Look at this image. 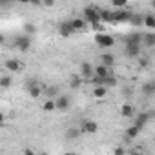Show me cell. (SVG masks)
<instances>
[{
	"label": "cell",
	"instance_id": "1",
	"mask_svg": "<svg viewBox=\"0 0 155 155\" xmlns=\"http://www.w3.org/2000/svg\"><path fill=\"white\" fill-rule=\"evenodd\" d=\"M101 13H102V11H101L99 8H95V6H90V8L84 9V17H86V20L91 22V24H99V22L102 20Z\"/></svg>",
	"mask_w": 155,
	"mask_h": 155
},
{
	"label": "cell",
	"instance_id": "2",
	"mask_svg": "<svg viewBox=\"0 0 155 155\" xmlns=\"http://www.w3.org/2000/svg\"><path fill=\"white\" fill-rule=\"evenodd\" d=\"M91 82L95 84V86H111V84H115V79L113 77H101V75H97L95 79H91Z\"/></svg>",
	"mask_w": 155,
	"mask_h": 155
},
{
	"label": "cell",
	"instance_id": "3",
	"mask_svg": "<svg viewBox=\"0 0 155 155\" xmlns=\"http://www.w3.org/2000/svg\"><path fill=\"white\" fill-rule=\"evenodd\" d=\"M29 44H31V40H29V37H18V38L15 40V46H17L18 49H22V51H26V49H29Z\"/></svg>",
	"mask_w": 155,
	"mask_h": 155
},
{
	"label": "cell",
	"instance_id": "4",
	"mask_svg": "<svg viewBox=\"0 0 155 155\" xmlns=\"http://www.w3.org/2000/svg\"><path fill=\"white\" fill-rule=\"evenodd\" d=\"M139 51H140V46L139 44H126V55L128 57H131V58H135V57H139Z\"/></svg>",
	"mask_w": 155,
	"mask_h": 155
},
{
	"label": "cell",
	"instance_id": "5",
	"mask_svg": "<svg viewBox=\"0 0 155 155\" xmlns=\"http://www.w3.org/2000/svg\"><path fill=\"white\" fill-rule=\"evenodd\" d=\"M58 29H60V33H62V35H71V33L75 31L73 20H71V22H62V24L58 26Z\"/></svg>",
	"mask_w": 155,
	"mask_h": 155
},
{
	"label": "cell",
	"instance_id": "6",
	"mask_svg": "<svg viewBox=\"0 0 155 155\" xmlns=\"http://www.w3.org/2000/svg\"><path fill=\"white\" fill-rule=\"evenodd\" d=\"M97 42H99L101 46H106V48L113 46V38H111L110 35H97Z\"/></svg>",
	"mask_w": 155,
	"mask_h": 155
},
{
	"label": "cell",
	"instance_id": "7",
	"mask_svg": "<svg viewBox=\"0 0 155 155\" xmlns=\"http://www.w3.org/2000/svg\"><path fill=\"white\" fill-rule=\"evenodd\" d=\"M6 68L9 69V71H20L22 69V64L18 62V60H6Z\"/></svg>",
	"mask_w": 155,
	"mask_h": 155
},
{
	"label": "cell",
	"instance_id": "8",
	"mask_svg": "<svg viewBox=\"0 0 155 155\" xmlns=\"http://www.w3.org/2000/svg\"><path fill=\"white\" fill-rule=\"evenodd\" d=\"M148 119H150V115H148V113H139V115H137V119H135V126L142 128V126L148 122Z\"/></svg>",
	"mask_w": 155,
	"mask_h": 155
},
{
	"label": "cell",
	"instance_id": "9",
	"mask_svg": "<svg viewBox=\"0 0 155 155\" xmlns=\"http://www.w3.org/2000/svg\"><path fill=\"white\" fill-rule=\"evenodd\" d=\"M142 42H144V46H148V48L155 46V33H146V35L142 37Z\"/></svg>",
	"mask_w": 155,
	"mask_h": 155
},
{
	"label": "cell",
	"instance_id": "10",
	"mask_svg": "<svg viewBox=\"0 0 155 155\" xmlns=\"http://www.w3.org/2000/svg\"><path fill=\"white\" fill-rule=\"evenodd\" d=\"M68 106H69V99L64 97V95H60V97L57 99V108H58V110H66Z\"/></svg>",
	"mask_w": 155,
	"mask_h": 155
},
{
	"label": "cell",
	"instance_id": "11",
	"mask_svg": "<svg viewBox=\"0 0 155 155\" xmlns=\"http://www.w3.org/2000/svg\"><path fill=\"white\" fill-rule=\"evenodd\" d=\"M139 131H140V128L133 124V126H131V128H130V130L126 131V142H130V139H133V137H137V133H139Z\"/></svg>",
	"mask_w": 155,
	"mask_h": 155
},
{
	"label": "cell",
	"instance_id": "12",
	"mask_svg": "<svg viewBox=\"0 0 155 155\" xmlns=\"http://www.w3.org/2000/svg\"><path fill=\"white\" fill-rule=\"evenodd\" d=\"M82 131H90V133H93V131H97V124H95L93 120H86V122L82 124Z\"/></svg>",
	"mask_w": 155,
	"mask_h": 155
},
{
	"label": "cell",
	"instance_id": "13",
	"mask_svg": "<svg viewBox=\"0 0 155 155\" xmlns=\"http://www.w3.org/2000/svg\"><path fill=\"white\" fill-rule=\"evenodd\" d=\"M81 131H82V130H77V128H69V130L66 131V139H68V140H71V139H77V137L81 135Z\"/></svg>",
	"mask_w": 155,
	"mask_h": 155
},
{
	"label": "cell",
	"instance_id": "14",
	"mask_svg": "<svg viewBox=\"0 0 155 155\" xmlns=\"http://www.w3.org/2000/svg\"><path fill=\"white\" fill-rule=\"evenodd\" d=\"M81 71H82L84 77H91V73H93V66L88 64V62H84V64L81 66Z\"/></svg>",
	"mask_w": 155,
	"mask_h": 155
},
{
	"label": "cell",
	"instance_id": "15",
	"mask_svg": "<svg viewBox=\"0 0 155 155\" xmlns=\"http://www.w3.org/2000/svg\"><path fill=\"white\" fill-rule=\"evenodd\" d=\"M140 38H142V35L133 33V35H130V37L126 38V44H140Z\"/></svg>",
	"mask_w": 155,
	"mask_h": 155
},
{
	"label": "cell",
	"instance_id": "16",
	"mask_svg": "<svg viewBox=\"0 0 155 155\" xmlns=\"http://www.w3.org/2000/svg\"><path fill=\"white\" fill-rule=\"evenodd\" d=\"M101 60H102V64H106V66H111V64L115 62V58H113V55H110V53H102V57H101Z\"/></svg>",
	"mask_w": 155,
	"mask_h": 155
},
{
	"label": "cell",
	"instance_id": "17",
	"mask_svg": "<svg viewBox=\"0 0 155 155\" xmlns=\"http://www.w3.org/2000/svg\"><path fill=\"white\" fill-rule=\"evenodd\" d=\"M108 68H110V66L101 64V66H97V68H95V73H97V75H101V77H108Z\"/></svg>",
	"mask_w": 155,
	"mask_h": 155
},
{
	"label": "cell",
	"instance_id": "18",
	"mask_svg": "<svg viewBox=\"0 0 155 155\" xmlns=\"http://www.w3.org/2000/svg\"><path fill=\"white\" fill-rule=\"evenodd\" d=\"M142 91H144L146 95H153V93H155V82H146L144 88H142Z\"/></svg>",
	"mask_w": 155,
	"mask_h": 155
},
{
	"label": "cell",
	"instance_id": "19",
	"mask_svg": "<svg viewBox=\"0 0 155 155\" xmlns=\"http://www.w3.org/2000/svg\"><path fill=\"white\" fill-rule=\"evenodd\" d=\"M130 22H131L133 26H140V24H144V17H139V15H133V13H131Z\"/></svg>",
	"mask_w": 155,
	"mask_h": 155
},
{
	"label": "cell",
	"instance_id": "20",
	"mask_svg": "<svg viewBox=\"0 0 155 155\" xmlns=\"http://www.w3.org/2000/svg\"><path fill=\"white\" fill-rule=\"evenodd\" d=\"M133 111H135V110H133V106H128V104H126V106H122V115H124V117H131V115H133Z\"/></svg>",
	"mask_w": 155,
	"mask_h": 155
},
{
	"label": "cell",
	"instance_id": "21",
	"mask_svg": "<svg viewBox=\"0 0 155 155\" xmlns=\"http://www.w3.org/2000/svg\"><path fill=\"white\" fill-rule=\"evenodd\" d=\"M144 24H146L148 28H155V17L146 15V17H144Z\"/></svg>",
	"mask_w": 155,
	"mask_h": 155
},
{
	"label": "cell",
	"instance_id": "22",
	"mask_svg": "<svg viewBox=\"0 0 155 155\" xmlns=\"http://www.w3.org/2000/svg\"><path fill=\"white\" fill-rule=\"evenodd\" d=\"M73 26H75V29H84V20L75 18V20H73Z\"/></svg>",
	"mask_w": 155,
	"mask_h": 155
},
{
	"label": "cell",
	"instance_id": "23",
	"mask_svg": "<svg viewBox=\"0 0 155 155\" xmlns=\"http://www.w3.org/2000/svg\"><path fill=\"white\" fill-rule=\"evenodd\" d=\"M29 93L37 99V97H40V88L38 86H33V88H29Z\"/></svg>",
	"mask_w": 155,
	"mask_h": 155
},
{
	"label": "cell",
	"instance_id": "24",
	"mask_svg": "<svg viewBox=\"0 0 155 155\" xmlns=\"http://www.w3.org/2000/svg\"><path fill=\"white\" fill-rule=\"evenodd\" d=\"M104 95H106L104 86H97V90H95V97H104Z\"/></svg>",
	"mask_w": 155,
	"mask_h": 155
},
{
	"label": "cell",
	"instance_id": "25",
	"mask_svg": "<svg viewBox=\"0 0 155 155\" xmlns=\"http://www.w3.org/2000/svg\"><path fill=\"white\" fill-rule=\"evenodd\" d=\"M57 93H58V88H48V90H46V95H48V97H55Z\"/></svg>",
	"mask_w": 155,
	"mask_h": 155
},
{
	"label": "cell",
	"instance_id": "26",
	"mask_svg": "<svg viewBox=\"0 0 155 155\" xmlns=\"http://www.w3.org/2000/svg\"><path fill=\"white\" fill-rule=\"evenodd\" d=\"M53 108H57V102H51V101H48V102L44 104V110H46V111H51Z\"/></svg>",
	"mask_w": 155,
	"mask_h": 155
},
{
	"label": "cell",
	"instance_id": "27",
	"mask_svg": "<svg viewBox=\"0 0 155 155\" xmlns=\"http://www.w3.org/2000/svg\"><path fill=\"white\" fill-rule=\"evenodd\" d=\"M111 4L115 8H122V6H126V0H111Z\"/></svg>",
	"mask_w": 155,
	"mask_h": 155
},
{
	"label": "cell",
	"instance_id": "28",
	"mask_svg": "<svg viewBox=\"0 0 155 155\" xmlns=\"http://www.w3.org/2000/svg\"><path fill=\"white\" fill-rule=\"evenodd\" d=\"M69 84H71V88H77V86L81 84V81H79V77H71V82H69Z\"/></svg>",
	"mask_w": 155,
	"mask_h": 155
},
{
	"label": "cell",
	"instance_id": "29",
	"mask_svg": "<svg viewBox=\"0 0 155 155\" xmlns=\"http://www.w3.org/2000/svg\"><path fill=\"white\" fill-rule=\"evenodd\" d=\"M9 84H11V79H9V77H2V86L8 88Z\"/></svg>",
	"mask_w": 155,
	"mask_h": 155
},
{
	"label": "cell",
	"instance_id": "30",
	"mask_svg": "<svg viewBox=\"0 0 155 155\" xmlns=\"http://www.w3.org/2000/svg\"><path fill=\"white\" fill-rule=\"evenodd\" d=\"M139 64H140V68H146V66L150 64V60H148V58H140V62H139Z\"/></svg>",
	"mask_w": 155,
	"mask_h": 155
},
{
	"label": "cell",
	"instance_id": "31",
	"mask_svg": "<svg viewBox=\"0 0 155 155\" xmlns=\"http://www.w3.org/2000/svg\"><path fill=\"white\" fill-rule=\"evenodd\" d=\"M18 2H33V0H18Z\"/></svg>",
	"mask_w": 155,
	"mask_h": 155
},
{
	"label": "cell",
	"instance_id": "32",
	"mask_svg": "<svg viewBox=\"0 0 155 155\" xmlns=\"http://www.w3.org/2000/svg\"><path fill=\"white\" fill-rule=\"evenodd\" d=\"M151 6H153V9H155V0H153V2H151Z\"/></svg>",
	"mask_w": 155,
	"mask_h": 155
}]
</instances>
